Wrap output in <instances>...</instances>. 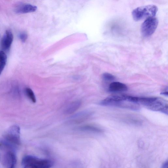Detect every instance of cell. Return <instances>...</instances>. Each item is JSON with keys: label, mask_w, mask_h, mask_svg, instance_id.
<instances>
[{"label": "cell", "mask_w": 168, "mask_h": 168, "mask_svg": "<svg viewBox=\"0 0 168 168\" xmlns=\"http://www.w3.org/2000/svg\"><path fill=\"white\" fill-rule=\"evenodd\" d=\"M103 80L105 81H112L116 79V77L113 75L107 73H104L102 76Z\"/></svg>", "instance_id": "cell-15"}, {"label": "cell", "mask_w": 168, "mask_h": 168, "mask_svg": "<svg viewBox=\"0 0 168 168\" xmlns=\"http://www.w3.org/2000/svg\"><path fill=\"white\" fill-rule=\"evenodd\" d=\"M13 40V35L10 30L6 31L1 40V46L4 52L8 51Z\"/></svg>", "instance_id": "cell-7"}, {"label": "cell", "mask_w": 168, "mask_h": 168, "mask_svg": "<svg viewBox=\"0 0 168 168\" xmlns=\"http://www.w3.org/2000/svg\"><path fill=\"white\" fill-rule=\"evenodd\" d=\"M139 104L154 111L160 112L168 115V102L159 97H140Z\"/></svg>", "instance_id": "cell-1"}, {"label": "cell", "mask_w": 168, "mask_h": 168, "mask_svg": "<svg viewBox=\"0 0 168 168\" xmlns=\"http://www.w3.org/2000/svg\"><path fill=\"white\" fill-rule=\"evenodd\" d=\"M36 6L30 4H23L18 7L15 10L16 13L19 14H26L33 12L37 10Z\"/></svg>", "instance_id": "cell-8"}, {"label": "cell", "mask_w": 168, "mask_h": 168, "mask_svg": "<svg viewBox=\"0 0 168 168\" xmlns=\"http://www.w3.org/2000/svg\"><path fill=\"white\" fill-rule=\"evenodd\" d=\"M161 94L164 95L165 96H168V87L166 88V91H164V92L161 93Z\"/></svg>", "instance_id": "cell-18"}, {"label": "cell", "mask_w": 168, "mask_h": 168, "mask_svg": "<svg viewBox=\"0 0 168 168\" xmlns=\"http://www.w3.org/2000/svg\"><path fill=\"white\" fill-rule=\"evenodd\" d=\"M82 102L80 100H77L72 102L66 107L64 112L66 115H70L73 114L81 106Z\"/></svg>", "instance_id": "cell-10"}, {"label": "cell", "mask_w": 168, "mask_h": 168, "mask_svg": "<svg viewBox=\"0 0 168 168\" xmlns=\"http://www.w3.org/2000/svg\"><path fill=\"white\" fill-rule=\"evenodd\" d=\"M25 93L28 98L33 103L36 102V99L32 90L29 88H26L25 89Z\"/></svg>", "instance_id": "cell-14"}, {"label": "cell", "mask_w": 168, "mask_h": 168, "mask_svg": "<svg viewBox=\"0 0 168 168\" xmlns=\"http://www.w3.org/2000/svg\"><path fill=\"white\" fill-rule=\"evenodd\" d=\"M19 38L23 43H25L28 38V35L26 33H21L19 35Z\"/></svg>", "instance_id": "cell-16"}, {"label": "cell", "mask_w": 168, "mask_h": 168, "mask_svg": "<svg viewBox=\"0 0 168 168\" xmlns=\"http://www.w3.org/2000/svg\"><path fill=\"white\" fill-rule=\"evenodd\" d=\"M159 21L157 18L154 17L148 18L142 24L141 32L144 37L151 36L156 29Z\"/></svg>", "instance_id": "cell-5"}, {"label": "cell", "mask_w": 168, "mask_h": 168, "mask_svg": "<svg viewBox=\"0 0 168 168\" xmlns=\"http://www.w3.org/2000/svg\"><path fill=\"white\" fill-rule=\"evenodd\" d=\"M23 168H50L53 164L49 159H39L34 156H26L22 160Z\"/></svg>", "instance_id": "cell-2"}, {"label": "cell", "mask_w": 168, "mask_h": 168, "mask_svg": "<svg viewBox=\"0 0 168 168\" xmlns=\"http://www.w3.org/2000/svg\"><path fill=\"white\" fill-rule=\"evenodd\" d=\"M128 87L125 84L119 82H112L109 86V91L111 92H119L127 91Z\"/></svg>", "instance_id": "cell-9"}, {"label": "cell", "mask_w": 168, "mask_h": 168, "mask_svg": "<svg viewBox=\"0 0 168 168\" xmlns=\"http://www.w3.org/2000/svg\"><path fill=\"white\" fill-rule=\"evenodd\" d=\"M4 142L6 145L15 147L21 144L20 128L14 125L11 127L4 135Z\"/></svg>", "instance_id": "cell-4"}, {"label": "cell", "mask_w": 168, "mask_h": 168, "mask_svg": "<svg viewBox=\"0 0 168 168\" xmlns=\"http://www.w3.org/2000/svg\"><path fill=\"white\" fill-rule=\"evenodd\" d=\"M5 163L9 168L15 166L16 163V158L15 154L13 152H9L5 155Z\"/></svg>", "instance_id": "cell-11"}, {"label": "cell", "mask_w": 168, "mask_h": 168, "mask_svg": "<svg viewBox=\"0 0 168 168\" xmlns=\"http://www.w3.org/2000/svg\"><path fill=\"white\" fill-rule=\"evenodd\" d=\"M77 130L82 132H92V133H100L103 132L100 128L91 125H85L80 126L76 128Z\"/></svg>", "instance_id": "cell-12"}, {"label": "cell", "mask_w": 168, "mask_h": 168, "mask_svg": "<svg viewBox=\"0 0 168 168\" xmlns=\"http://www.w3.org/2000/svg\"><path fill=\"white\" fill-rule=\"evenodd\" d=\"M92 115V112L90 111L80 112L71 116L68 119V123L70 124H80L87 120Z\"/></svg>", "instance_id": "cell-6"}, {"label": "cell", "mask_w": 168, "mask_h": 168, "mask_svg": "<svg viewBox=\"0 0 168 168\" xmlns=\"http://www.w3.org/2000/svg\"><path fill=\"white\" fill-rule=\"evenodd\" d=\"M158 10L157 6L150 5L142 6L134 9L132 12L133 19L136 21L153 17L156 14Z\"/></svg>", "instance_id": "cell-3"}, {"label": "cell", "mask_w": 168, "mask_h": 168, "mask_svg": "<svg viewBox=\"0 0 168 168\" xmlns=\"http://www.w3.org/2000/svg\"><path fill=\"white\" fill-rule=\"evenodd\" d=\"M7 62V56L3 51H0V75L4 70Z\"/></svg>", "instance_id": "cell-13"}, {"label": "cell", "mask_w": 168, "mask_h": 168, "mask_svg": "<svg viewBox=\"0 0 168 168\" xmlns=\"http://www.w3.org/2000/svg\"><path fill=\"white\" fill-rule=\"evenodd\" d=\"M161 168H168V162L167 160L165 161L163 164V165L161 166Z\"/></svg>", "instance_id": "cell-17"}]
</instances>
